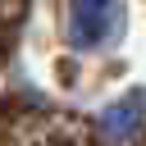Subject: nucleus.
<instances>
[{
    "mask_svg": "<svg viewBox=\"0 0 146 146\" xmlns=\"http://www.w3.org/2000/svg\"><path fill=\"white\" fill-rule=\"evenodd\" d=\"M114 23H119L114 0H91L87 9H82V0H78V32H82L87 41H100V36H105Z\"/></svg>",
    "mask_w": 146,
    "mask_h": 146,
    "instance_id": "f257e3e1",
    "label": "nucleus"
}]
</instances>
